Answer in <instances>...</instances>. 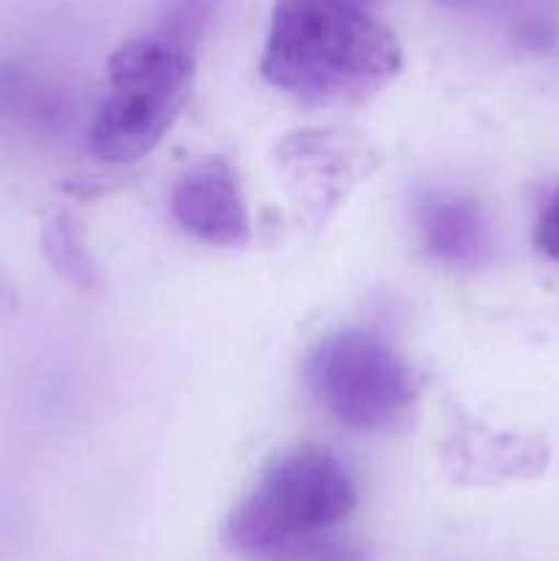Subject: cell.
Listing matches in <instances>:
<instances>
[{"instance_id": "obj_11", "label": "cell", "mask_w": 559, "mask_h": 561, "mask_svg": "<svg viewBox=\"0 0 559 561\" xmlns=\"http://www.w3.org/2000/svg\"><path fill=\"white\" fill-rule=\"evenodd\" d=\"M345 3H354V5H362V9H373V5L378 3V0H345Z\"/></svg>"}, {"instance_id": "obj_12", "label": "cell", "mask_w": 559, "mask_h": 561, "mask_svg": "<svg viewBox=\"0 0 559 561\" xmlns=\"http://www.w3.org/2000/svg\"><path fill=\"white\" fill-rule=\"evenodd\" d=\"M442 3H449V5H464L466 0H442Z\"/></svg>"}, {"instance_id": "obj_4", "label": "cell", "mask_w": 559, "mask_h": 561, "mask_svg": "<svg viewBox=\"0 0 559 561\" xmlns=\"http://www.w3.org/2000/svg\"><path fill=\"white\" fill-rule=\"evenodd\" d=\"M307 387L321 409L354 431L389 427L414 398L406 362L360 329L332 334L312 351Z\"/></svg>"}, {"instance_id": "obj_8", "label": "cell", "mask_w": 559, "mask_h": 561, "mask_svg": "<svg viewBox=\"0 0 559 561\" xmlns=\"http://www.w3.org/2000/svg\"><path fill=\"white\" fill-rule=\"evenodd\" d=\"M47 255L49 261L55 263L60 274L71 279L77 285H96L99 283V272L93 257L88 255L85 247H82L80 236H77L75 225L69 222L66 217L55 219L53 225L47 228Z\"/></svg>"}, {"instance_id": "obj_1", "label": "cell", "mask_w": 559, "mask_h": 561, "mask_svg": "<svg viewBox=\"0 0 559 561\" xmlns=\"http://www.w3.org/2000/svg\"><path fill=\"white\" fill-rule=\"evenodd\" d=\"M398 38L345 0H274L261 71L307 104L370 99L400 71Z\"/></svg>"}, {"instance_id": "obj_10", "label": "cell", "mask_w": 559, "mask_h": 561, "mask_svg": "<svg viewBox=\"0 0 559 561\" xmlns=\"http://www.w3.org/2000/svg\"><path fill=\"white\" fill-rule=\"evenodd\" d=\"M535 247L551 261H559V190L540 211L535 225Z\"/></svg>"}, {"instance_id": "obj_2", "label": "cell", "mask_w": 559, "mask_h": 561, "mask_svg": "<svg viewBox=\"0 0 559 561\" xmlns=\"http://www.w3.org/2000/svg\"><path fill=\"white\" fill-rule=\"evenodd\" d=\"M110 91L91 124V148L110 164L137 162L159 146L184 110L195 77L190 44L153 31L121 44L107 66Z\"/></svg>"}, {"instance_id": "obj_7", "label": "cell", "mask_w": 559, "mask_h": 561, "mask_svg": "<svg viewBox=\"0 0 559 561\" xmlns=\"http://www.w3.org/2000/svg\"><path fill=\"white\" fill-rule=\"evenodd\" d=\"M255 561H370V553L345 529H332L274 548Z\"/></svg>"}, {"instance_id": "obj_3", "label": "cell", "mask_w": 559, "mask_h": 561, "mask_svg": "<svg viewBox=\"0 0 559 561\" xmlns=\"http://www.w3.org/2000/svg\"><path fill=\"white\" fill-rule=\"evenodd\" d=\"M356 507L349 469L329 449L301 447L269 466L228 520V542L255 561L288 542L343 529Z\"/></svg>"}, {"instance_id": "obj_9", "label": "cell", "mask_w": 559, "mask_h": 561, "mask_svg": "<svg viewBox=\"0 0 559 561\" xmlns=\"http://www.w3.org/2000/svg\"><path fill=\"white\" fill-rule=\"evenodd\" d=\"M208 14H212V0H170L157 31L195 47L197 36L206 27Z\"/></svg>"}, {"instance_id": "obj_5", "label": "cell", "mask_w": 559, "mask_h": 561, "mask_svg": "<svg viewBox=\"0 0 559 561\" xmlns=\"http://www.w3.org/2000/svg\"><path fill=\"white\" fill-rule=\"evenodd\" d=\"M170 208L175 222L206 244L241 247L250 239V214L225 159H206L186 170L173 186Z\"/></svg>"}, {"instance_id": "obj_6", "label": "cell", "mask_w": 559, "mask_h": 561, "mask_svg": "<svg viewBox=\"0 0 559 561\" xmlns=\"http://www.w3.org/2000/svg\"><path fill=\"white\" fill-rule=\"evenodd\" d=\"M420 239L436 261L447 266H475L488 255L486 214L466 195H433L417 211Z\"/></svg>"}]
</instances>
